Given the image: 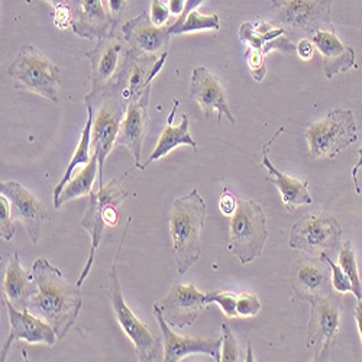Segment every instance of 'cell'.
<instances>
[{
  "label": "cell",
  "instance_id": "6da1fadb",
  "mask_svg": "<svg viewBox=\"0 0 362 362\" xmlns=\"http://www.w3.org/2000/svg\"><path fill=\"white\" fill-rule=\"evenodd\" d=\"M33 276L37 291L29 298L28 310L48 323L58 339H64L76 325L83 305L80 287L77 283H67L62 271L47 258L34 262Z\"/></svg>",
  "mask_w": 362,
  "mask_h": 362
},
{
  "label": "cell",
  "instance_id": "7a4b0ae2",
  "mask_svg": "<svg viewBox=\"0 0 362 362\" xmlns=\"http://www.w3.org/2000/svg\"><path fill=\"white\" fill-rule=\"evenodd\" d=\"M206 216L207 206L196 189L173 203L168 226L174 261L180 276H185L202 257L200 235Z\"/></svg>",
  "mask_w": 362,
  "mask_h": 362
},
{
  "label": "cell",
  "instance_id": "3957f363",
  "mask_svg": "<svg viewBox=\"0 0 362 362\" xmlns=\"http://www.w3.org/2000/svg\"><path fill=\"white\" fill-rule=\"evenodd\" d=\"M125 177L127 174L120 178L115 177L107 185H103L98 190H92V193L88 194L87 210L81 221V228H84L92 238V245H90L88 259L77 280L78 287H81L93 267L95 255L102 244L106 226H115L117 223V207L129 196V193L122 187V180Z\"/></svg>",
  "mask_w": 362,
  "mask_h": 362
},
{
  "label": "cell",
  "instance_id": "277c9868",
  "mask_svg": "<svg viewBox=\"0 0 362 362\" xmlns=\"http://www.w3.org/2000/svg\"><path fill=\"white\" fill-rule=\"evenodd\" d=\"M131 45L125 37H119L116 33L99 40L98 45L86 52L92 73H90V92L84 96L86 106L95 107L107 88L116 86L122 80L129 64Z\"/></svg>",
  "mask_w": 362,
  "mask_h": 362
},
{
  "label": "cell",
  "instance_id": "5b68a950",
  "mask_svg": "<svg viewBox=\"0 0 362 362\" xmlns=\"http://www.w3.org/2000/svg\"><path fill=\"white\" fill-rule=\"evenodd\" d=\"M131 218L128 219V225L125 228L122 240H120V245L117 250V254L115 257V261L112 264V268L109 271V290H107V297L112 303L113 315L119 323V326L122 327L125 332V335L132 341L135 346V352L139 358V361L149 362V361H158L160 358V351H161V338L157 337L153 330H151L142 320H139L132 309L127 305V301L122 294V288H120V281L117 276V262H119V255L120 251L124 248L127 233L131 225Z\"/></svg>",
  "mask_w": 362,
  "mask_h": 362
},
{
  "label": "cell",
  "instance_id": "8992f818",
  "mask_svg": "<svg viewBox=\"0 0 362 362\" xmlns=\"http://www.w3.org/2000/svg\"><path fill=\"white\" fill-rule=\"evenodd\" d=\"M8 74L15 80V87L37 93L52 103H58L62 70L33 45H21Z\"/></svg>",
  "mask_w": 362,
  "mask_h": 362
},
{
  "label": "cell",
  "instance_id": "52a82bcc",
  "mask_svg": "<svg viewBox=\"0 0 362 362\" xmlns=\"http://www.w3.org/2000/svg\"><path fill=\"white\" fill-rule=\"evenodd\" d=\"M268 235L262 207L251 199L238 200V207L230 216L228 250L240 264L247 265L261 257Z\"/></svg>",
  "mask_w": 362,
  "mask_h": 362
},
{
  "label": "cell",
  "instance_id": "ba28073f",
  "mask_svg": "<svg viewBox=\"0 0 362 362\" xmlns=\"http://www.w3.org/2000/svg\"><path fill=\"white\" fill-rule=\"evenodd\" d=\"M310 156L315 160L335 158L356 141V124L351 109H332L305 134Z\"/></svg>",
  "mask_w": 362,
  "mask_h": 362
},
{
  "label": "cell",
  "instance_id": "9c48e42d",
  "mask_svg": "<svg viewBox=\"0 0 362 362\" xmlns=\"http://www.w3.org/2000/svg\"><path fill=\"white\" fill-rule=\"evenodd\" d=\"M127 107L128 102L122 95V83L107 88L100 102L93 107L95 116L90 146L99 160V187L103 186L105 163L116 144L120 125H122V120L127 115Z\"/></svg>",
  "mask_w": 362,
  "mask_h": 362
},
{
  "label": "cell",
  "instance_id": "30bf717a",
  "mask_svg": "<svg viewBox=\"0 0 362 362\" xmlns=\"http://www.w3.org/2000/svg\"><path fill=\"white\" fill-rule=\"evenodd\" d=\"M342 313L344 301L341 293L334 291L310 301L306 348L313 352V361H326L329 358L339 335Z\"/></svg>",
  "mask_w": 362,
  "mask_h": 362
},
{
  "label": "cell",
  "instance_id": "8fae6325",
  "mask_svg": "<svg viewBox=\"0 0 362 362\" xmlns=\"http://www.w3.org/2000/svg\"><path fill=\"white\" fill-rule=\"evenodd\" d=\"M342 226L326 212H313L297 221L290 232L288 245L305 254H332L341 248Z\"/></svg>",
  "mask_w": 362,
  "mask_h": 362
},
{
  "label": "cell",
  "instance_id": "7c38bea8",
  "mask_svg": "<svg viewBox=\"0 0 362 362\" xmlns=\"http://www.w3.org/2000/svg\"><path fill=\"white\" fill-rule=\"evenodd\" d=\"M334 0H286L276 13V25L312 38L320 29H334L330 19Z\"/></svg>",
  "mask_w": 362,
  "mask_h": 362
},
{
  "label": "cell",
  "instance_id": "4fadbf2b",
  "mask_svg": "<svg viewBox=\"0 0 362 362\" xmlns=\"http://www.w3.org/2000/svg\"><path fill=\"white\" fill-rule=\"evenodd\" d=\"M156 306L171 327L186 329L194 325L209 305L206 303V293L197 290L196 286L175 284Z\"/></svg>",
  "mask_w": 362,
  "mask_h": 362
},
{
  "label": "cell",
  "instance_id": "5bb4252c",
  "mask_svg": "<svg viewBox=\"0 0 362 362\" xmlns=\"http://www.w3.org/2000/svg\"><path fill=\"white\" fill-rule=\"evenodd\" d=\"M0 194L8 197L13 221L22 223L33 244H38L42 223L51 219L42 202L16 181H2Z\"/></svg>",
  "mask_w": 362,
  "mask_h": 362
},
{
  "label": "cell",
  "instance_id": "9a60e30c",
  "mask_svg": "<svg viewBox=\"0 0 362 362\" xmlns=\"http://www.w3.org/2000/svg\"><path fill=\"white\" fill-rule=\"evenodd\" d=\"M329 265L320 259V257L303 255L291 264L290 280L294 294L305 301L334 293L332 280L329 274Z\"/></svg>",
  "mask_w": 362,
  "mask_h": 362
},
{
  "label": "cell",
  "instance_id": "2e32d148",
  "mask_svg": "<svg viewBox=\"0 0 362 362\" xmlns=\"http://www.w3.org/2000/svg\"><path fill=\"white\" fill-rule=\"evenodd\" d=\"M153 310L161 329L165 362H177L193 354H204L221 362L222 335L216 338H189L183 335H177L171 329V326L165 322L161 310L156 305Z\"/></svg>",
  "mask_w": 362,
  "mask_h": 362
},
{
  "label": "cell",
  "instance_id": "e0dca14e",
  "mask_svg": "<svg viewBox=\"0 0 362 362\" xmlns=\"http://www.w3.org/2000/svg\"><path fill=\"white\" fill-rule=\"evenodd\" d=\"M171 25L173 22L158 26L149 19L148 12H142L122 26V35L136 52L145 55H163L168 54L173 37Z\"/></svg>",
  "mask_w": 362,
  "mask_h": 362
},
{
  "label": "cell",
  "instance_id": "ac0fdd59",
  "mask_svg": "<svg viewBox=\"0 0 362 362\" xmlns=\"http://www.w3.org/2000/svg\"><path fill=\"white\" fill-rule=\"evenodd\" d=\"M4 303L8 309L9 322H11V332L6 342L2 348V355H0V361L5 362L8 358V354L11 351V346L16 341H25L28 344H42V345H54L57 339L55 330L41 320L40 317L34 316L29 310L21 312L12 306L11 301L4 297Z\"/></svg>",
  "mask_w": 362,
  "mask_h": 362
},
{
  "label": "cell",
  "instance_id": "d6986e66",
  "mask_svg": "<svg viewBox=\"0 0 362 362\" xmlns=\"http://www.w3.org/2000/svg\"><path fill=\"white\" fill-rule=\"evenodd\" d=\"M190 98L199 105L204 116H212L214 112H216L218 122H221L222 116H226L229 122L235 125V117L229 110L225 88L218 77L206 67H196L193 70Z\"/></svg>",
  "mask_w": 362,
  "mask_h": 362
},
{
  "label": "cell",
  "instance_id": "ffe728a7",
  "mask_svg": "<svg viewBox=\"0 0 362 362\" xmlns=\"http://www.w3.org/2000/svg\"><path fill=\"white\" fill-rule=\"evenodd\" d=\"M151 88H153V86L144 90L136 99L128 103L127 115L122 120V125H120L116 144H115V145L127 146L129 149V153L135 158V165L139 170L142 168V164H141L142 144L148 129V106H149Z\"/></svg>",
  "mask_w": 362,
  "mask_h": 362
},
{
  "label": "cell",
  "instance_id": "44dd1931",
  "mask_svg": "<svg viewBox=\"0 0 362 362\" xmlns=\"http://www.w3.org/2000/svg\"><path fill=\"white\" fill-rule=\"evenodd\" d=\"M283 132H284V128L283 127L279 128V131L274 134V136L262 146V149H261L262 151V167H265L268 170L269 177L267 180L279 189L286 209L288 210V212H294V210L300 206L310 204L313 202V199L309 192V181L308 180L301 181V180L288 177L287 174L280 171L268 157V148L276 142L279 135Z\"/></svg>",
  "mask_w": 362,
  "mask_h": 362
},
{
  "label": "cell",
  "instance_id": "7402d4cb",
  "mask_svg": "<svg viewBox=\"0 0 362 362\" xmlns=\"http://www.w3.org/2000/svg\"><path fill=\"white\" fill-rule=\"evenodd\" d=\"M165 59L167 54L145 55L132 49L129 64L122 80H120V83H122V95L128 103L136 99L144 90L153 86V81L161 71Z\"/></svg>",
  "mask_w": 362,
  "mask_h": 362
},
{
  "label": "cell",
  "instance_id": "603a6c76",
  "mask_svg": "<svg viewBox=\"0 0 362 362\" xmlns=\"http://www.w3.org/2000/svg\"><path fill=\"white\" fill-rule=\"evenodd\" d=\"M312 41L323 59V73L327 78H334L339 73H346L355 67V51L352 47L344 44L335 29H320Z\"/></svg>",
  "mask_w": 362,
  "mask_h": 362
},
{
  "label": "cell",
  "instance_id": "cb8c5ba5",
  "mask_svg": "<svg viewBox=\"0 0 362 362\" xmlns=\"http://www.w3.org/2000/svg\"><path fill=\"white\" fill-rule=\"evenodd\" d=\"M117 23L103 6L102 0H81L73 21V33L86 40H103L116 33Z\"/></svg>",
  "mask_w": 362,
  "mask_h": 362
},
{
  "label": "cell",
  "instance_id": "d4e9b609",
  "mask_svg": "<svg viewBox=\"0 0 362 362\" xmlns=\"http://www.w3.org/2000/svg\"><path fill=\"white\" fill-rule=\"evenodd\" d=\"M239 40L264 55L271 51L296 52V44L287 37L286 29L268 22H244L239 28Z\"/></svg>",
  "mask_w": 362,
  "mask_h": 362
},
{
  "label": "cell",
  "instance_id": "484cf974",
  "mask_svg": "<svg viewBox=\"0 0 362 362\" xmlns=\"http://www.w3.org/2000/svg\"><path fill=\"white\" fill-rule=\"evenodd\" d=\"M4 291L5 297L11 301L12 306L21 312L28 310L29 298H31L37 291L33 273H26V269L22 267L19 261V255L16 251L9 257V262L5 271Z\"/></svg>",
  "mask_w": 362,
  "mask_h": 362
},
{
  "label": "cell",
  "instance_id": "4316f807",
  "mask_svg": "<svg viewBox=\"0 0 362 362\" xmlns=\"http://www.w3.org/2000/svg\"><path fill=\"white\" fill-rule=\"evenodd\" d=\"M178 105H180V102L174 100V106H173V109L168 115L167 125H165V128H164V131H163V134L158 139V144L154 148L153 154H151L149 158L146 160V163L142 164L141 170H145L149 164L157 163L163 157L168 156L174 148H177L180 145H189L194 149V153H197V142L193 139V136L190 134V124H189L187 115L181 116V124L178 127H173V119H174V115L178 109Z\"/></svg>",
  "mask_w": 362,
  "mask_h": 362
},
{
  "label": "cell",
  "instance_id": "83f0119b",
  "mask_svg": "<svg viewBox=\"0 0 362 362\" xmlns=\"http://www.w3.org/2000/svg\"><path fill=\"white\" fill-rule=\"evenodd\" d=\"M96 175H99V160L93 154L90 163L87 165H83V168L69 181L62 193H59L58 199L54 200V207L59 210L63 204L70 200L88 196L93 190Z\"/></svg>",
  "mask_w": 362,
  "mask_h": 362
},
{
  "label": "cell",
  "instance_id": "f1b7e54d",
  "mask_svg": "<svg viewBox=\"0 0 362 362\" xmlns=\"http://www.w3.org/2000/svg\"><path fill=\"white\" fill-rule=\"evenodd\" d=\"M86 109H87V120H86L84 128L81 131L80 141L77 144L73 158L70 160V163L66 168V173H64L62 181H59L57 187L54 189V200L58 199L59 193H62V190L66 187V185L73 178L74 170L78 165H87L90 163V160H92V157H90V148H92L90 146V144H92V125H93L95 110H93V107H86Z\"/></svg>",
  "mask_w": 362,
  "mask_h": 362
},
{
  "label": "cell",
  "instance_id": "f546056e",
  "mask_svg": "<svg viewBox=\"0 0 362 362\" xmlns=\"http://www.w3.org/2000/svg\"><path fill=\"white\" fill-rule=\"evenodd\" d=\"M221 19L216 13L202 15L197 9L190 12L181 23L171 25V35L190 34L199 31H219Z\"/></svg>",
  "mask_w": 362,
  "mask_h": 362
},
{
  "label": "cell",
  "instance_id": "4dcf8cb0",
  "mask_svg": "<svg viewBox=\"0 0 362 362\" xmlns=\"http://www.w3.org/2000/svg\"><path fill=\"white\" fill-rule=\"evenodd\" d=\"M339 265L345 271V274L351 280L352 284V294L356 297V300H362V283L359 279V271L356 265V257L355 250L351 240L344 243L338 251Z\"/></svg>",
  "mask_w": 362,
  "mask_h": 362
},
{
  "label": "cell",
  "instance_id": "1f68e13d",
  "mask_svg": "<svg viewBox=\"0 0 362 362\" xmlns=\"http://www.w3.org/2000/svg\"><path fill=\"white\" fill-rule=\"evenodd\" d=\"M222 330V349H221V362H238L243 361L240 358V348L233 330L226 325H221Z\"/></svg>",
  "mask_w": 362,
  "mask_h": 362
},
{
  "label": "cell",
  "instance_id": "d6a6232c",
  "mask_svg": "<svg viewBox=\"0 0 362 362\" xmlns=\"http://www.w3.org/2000/svg\"><path fill=\"white\" fill-rule=\"evenodd\" d=\"M236 298L238 294L230 293V291H212V293H206V303H216L225 316L228 317H238L236 313Z\"/></svg>",
  "mask_w": 362,
  "mask_h": 362
},
{
  "label": "cell",
  "instance_id": "836d02e7",
  "mask_svg": "<svg viewBox=\"0 0 362 362\" xmlns=\"http://www.w3.org/2000/svg\"><path fill=\"white\" fill-rule=\"evenodd\" d=\"M320 259L323 262H326L332 271V276H330V280H332V287H334V290L337 293H352V284H351V280L348 279V276L345 274V271L341 268V265H337L334 261H332V258L329 257V254H322L320 255Z\"/></svg>",
  "mask_w": 362,
  "mask_h": 362
},
{
  "label": "cell",
  "instance_id": "e575fe53",
  "mask_svg": "<svg viewBox=\"0 0 362 362\" xmlns=\"http://www.w3.org/2000/svg\"><path fill=\"white\" fill-rule=\"evenodd\" d=\"M261 310V301L258 296L243 291L238 294L236 298V313L239 317H252L257 316Z\"/></svg>",
  "mask_w": 362,
  "mask_h": 362
},
{
  "label": "cell",
  "instance_id": "d590c367",
  "mask_svg": "<svg viewBox=\"0 0 362 362\" xmlns=\"http://www.w3.org/2000/svg\"><path fill=\"white\" fill-rule=\"evenodd\" d=\"M0 222H2V226H0L2 238L5 240H12V238L15 236L16 228H15V221L12 218L11 203L8 197L4 194H0Z\"/></svg>",
  "mask_w": 362,
  "mask_h": 362
},
{
  "label": "cell",
  "instance_id": "8d00e7d4",
  "mask_svg": "<svg viewBox=\"0 0 362 362\" xmlns=\"http://www.w3.org/2000/svg\"><path fill=\"white\" fill-rule=\"evenodd\" d=\"M245 57H247V64H248V69H250V73H251L252 78L255 81L261 83L262 78L265 77V73H267L265 62H264L265 55L262 52H259L258 49L248 47Z\"/></svg>",
  "mask_w": 362,
  "mask_h": 362
},
{
  "label": "cell",
  "instance_id": "74e56055",
  "mask_svg": "<svg viewBox=\"0 0 362 362\" xmlns=\"http://www.w3.org/2000/svg\"><path fill=\"white\" fill-rule=\"evenodd\" d=\"M148 13H149V19L158 26H164L171 16L168 5H165L163 0H151Z\"/></svg>",
  "mask_w": 362,
  "mask_h": 362
},
{
  "label": "cell",
  "instance_id": "f35d334b",
  "mask_svg": "<svg viewBox=\"0 0 362 362\" xmlns=\"http://www.w3.org/2000/svg\"><path fill=\"white\" fill-rule=\"evenodd\" d=\"M74 16H76L74 9H71L67 5H59L54 8L52 22L59 29H67V28H71Z\"/></svg>",
  "mask_w": 362,
  "mask_h": 362
},
{
  "label": "cell",
  "instance_id": "ab89813d",
  "mask_svg": "<svg viewBox=\"0 0 362 362\" xmlns=\"http://www.w3.org/2000/svg\"><path fill=\"white\" fill-rule=\"evenodd\" d=\"M236 207H238V199L228 189H223V192L221 194V200H219L221 212L225 216H232L235 214Z\"/></svg>",
  "mask_w": 362,
  "mask_h": 362
},
{
  "label": "cell",
  "instance_id": "60d3db41",
  "mask_svg": "<svg viewBox=\"0 0 362 362\" xmlns=\"http://www.w3.org/2000/svg\"><path fill=\"white\" fill-rule=\"evenodd\" d=\"M107 2H109V12L112 18L115 19L116 23H119L120 19H122L124 15L127 13L131 0H107Z\"/></svg>",
  "mask_w": 362,
  "mask_h": 362
},
{
  "label": "cell",
  "instance_id": "b9f144b4",
  "mask_svg": "<svg viewBox=\"0 0 362 362\" xmlns=\"http://www.w3.org/2000/svg\"><path fill=\"white\" fill-rule=\"evenodd\" d=\"M315 51H316V47L312 41V38H303L300 40L297 44H296V52L297 55L301 58V59H310L313 58L315 55Z\"/></svg>",
  "mask_w": 362,
  "mask_h": 362
},
{
  "label": "cell",
  "instance_id": "7bdbcfd3",
  "mask_svg": "<svg viewBox=\"0 0 362 362\" xmlns=\"http://www.w3.org/2000/svg\"><path fill=\"white\" fill-rule=\"evenodd\" d=\"M206 2V0H186V6H185V11H183V13H181L178 18H177V21H174L173 23H181L183 22L186 18H187V15L190 13V12H193V11H196L200 5H203Z\"/></svg>",
  "mask_w": 362,
  "mask_h": 362
},
{
  "label": "cell",
  "instance_id": "ee69618b",
  "mask_svg": "<svg viewBox=\"0 0 362 362\" xmlns=\"http://www.w3.org/2000/svg\"><path fill=\"white\" fill-rule=\"evenodd\" d=\"M358 156H359L358 163L354 165L351 175H352V180H354V186H355L356 193H358V194H361V193H362V189H361V186H359V181H358V171L362 168V146L358 149Z\"/></svg>",
  "mask_w": 362,
  "mask_h": 362
},
{
  "label": "cell",
  "instance_id": "f6af8a7d",
  "mask_svg": "<svg viewBox=\"0 0 362 362\" xmlns=\"http://www.w3.org/2000/svg\"><path fill=\"white\" fill-rule=\"evenodd\" d=\"M45 2L49 4L52 8L59 6V5H67L71 9H74V12L77 13V11L80 8V4H81V0H45Z\"/></svg>",
  "mask_w": 362,
  "mask_h": 362
},
{
  "label": "cell",
  "instance_id": "bcb514c9",
  "mask_svg": "<svg viewBox=\"0 0 362 362\" xmlns=\"http://www.w3.org/2000/svg\"><path fill=\"white\" fill-rule=\"evenodd\" d=\"M186 6V0H168V8L171 15H175L177 18L183 13Z\"/></svg>",
  "mask_w": 362,
  "mask_h": 362
},
{
  "label": "cell",
  "instance_id": "7dc6e473",
  "mask_svg": "<svg viewBox=\"0 0 362 362\" xmlns=\"http://www.w3.org/2000/svg\"><path fill=\"white\" fill-rule=\"evenodd\" d=\"M355 322L359 330V337H361V342H362V300H356V305H355Z\"/></svg>",
  "mask_w": 362,
  "mask_h": 362
},
{
  "label": "cell",
  "instance_id": "c3c4849f",
  "mask_svg": "<svg viewBox=\"0 0 362 362\" xmlns=\"http://www.w3.org/2000/svg\"><path fill=\"white\" fill-rule=\"evenodd\" d=\"M269 2H271V5H273L274 8H279L283 2H286V0H269Z\"/></svg>",
  "mask_w": 362,
  "mask_h": 362
},
{
  "label": "cell",
  "instance_id": "681fc988",
  "mask_svg": "<svg viewBox=\"0 0 362 362\" xmlns=\"http://www.w3.org/2000/svg\"><path fill=\"white\" fill-rule=\"evenodd\" d=\"M245 361H254V358H252V352H251V342L248 344V356H247V359Z\"/></svg>",
  "mask_w": 362,
  "mask_h": 362
}]
</instances>
